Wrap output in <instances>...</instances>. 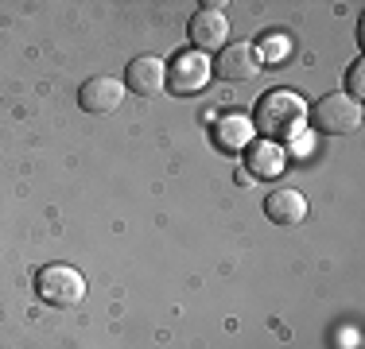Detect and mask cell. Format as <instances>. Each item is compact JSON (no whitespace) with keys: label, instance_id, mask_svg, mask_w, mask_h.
<instances>
[{"label":"cell","instance_id":"5b68a950","mask_svg":"<svg viewBox=\"0 0 365 349\" xmlns=\"http://www.w3.org/2000/svg\"><path fill=\"white\" fill-rule=\"evenodd\" d=\"M187 35L195 43V51H222L230 43V20H225L222 4H202L187 20Z\"/></svg>","mask_w":365,"mask_h":349},{"label":"cell","instance_id":"7c38bea8","mask_svg":"<svg viewBox=\"0 0 365 349\" xmlns=\"http://www.w3.org/2000/svg\"><path fill=\"white\" fill-rule=\"evenodd\" d=\"M257 55H260V63H284V58H292V35L288 31H268L264 39L257 43Z\"/></svg>","mask_w":365,"mask_h":349},{"label":"cell","instance_id":"4fadbf2b","mask_svg":"<svg viewBox=\"0 0 365 349\" xmlns=\"http://www.w3.org/2000/svg\"><path fill=\"white\" fill-rule=\"evenodd\" d=\"M346 98H354V101L365 98V63L361 58L350 66V74H346Z\"/></svg>","mask_w":365,"mask_h":349},{"label":"cell","instance_id":"9c48e42d","mask_svg":"<svg viewBox=\"0 0 365 349\" xmlns=\"http://www.w3.org/2000/svg\"><path fill=\"white\" fill-rule=\"evenodd\" d=\"M245 163H249L245 174L276 179V174H284V167H288V152H284V144H272V140H253L245 147Z\"/></svg>","mask_w":365,"mask_h":349},{"label":"cell","instance_id":"8fae6325","mask_svg":"<svg viewBox=\"0 0 365 349\" xmlns=\"http://www.w3.org/2000/svg\"><path fill=\"white\" fill-rule=\"evenodd\" d=\"M249 132H253V125L245 117H225V120H218V147L222 152H245Z\"/></svg>","mask_w":365,"mask_h":349},{"label":"cell","instance_id":"277c9868","mask_svg":"<svg viewBox=\"0 0 365 349\" xmlns=\"http://www.w3.org/2000/svg\"><path fill=\"white\" fill-rule=\"evenodd\" d=\"M210 63H206V55L202 51H179L175 58H171V66H168V90L171 93H179V98H187V93H198L206 82H210Z\"/></svg>","mask_w":365,"mask_h":349},{"label":"cell","instance_id":"3957f363","mask_svg":"<svg viewBox=\"0 0 365 349\" xmlns=\"http://www.w3.org/2000/svg\"><path fill=\"white\" fill-rule=\"evenodd\" d=\"M36 295L51 307H74L86 299V276L71 264H47L36 272Z\"/></svg>","mask_w":365,"mask_h":349},{"label":"cell","instance_id":"8992f818","mask_svg":"<svg viewBox=\"0 0 365 349\" xmlns=\"http://www.w3.org/2000/svg\"><path fill=\"white\" fill-rule=\"evenodd\" d=\"M260 66L264 63H260L253 43H225L218 51V66L210 70H218V78H225V82H249V78L260 74Z\"/></svg>","mask_w":365,"mask_h":349},{"label":"cell","instance_id":"30bf717a","mask_svg":"<svg viewBox=\"0 0 365 349\" xmlns=\"http://www.w3.org/2000/svg\"><path fill=\"white\" fill-rule=\"evenodd\" d=\"M264 214H268V222L272 225H299L303 217H307V198H303V190H292V187H284V190H272V194L264 198Z\"/></svg>","mask_w":365,"mask_h":349},{"label":"cell","instance_id":"6da1fadb","mask_svg":"<svg viewBox=\"0 0 365 349\" xmlns=\"http://www.w3.org/2000/svg\"><path fill=\"white\" fill-rule=\"evenodd\" d=\"M303 125H307V101L295 90H268L253 105V132H260V140L284 144L299 136Z\"/></svg>","mask_w":365,"mask_h":349},{"label":"cell","instance_id":"52a82bcc","mask_svg":"<svg viewBox=\"0 0 365 349\" xmlns=\"http://www.w3.org/2000/svg\"><path fill=\"white\" fill-rule=\"evenodd\" d=\"M168 82V66L155 55H136L133 63L125 66V90L136 93V98H155Z\"/></svg>","mask_w":365,"mask_h":349},{"label":"cell","instance_id":"ba28073f","mask_svg":"<svg viewBox=\"0 0 365 349\" xmlns=\"http://www.w3.org/2000/svg\"><path fill=\"white\" fill-rule=\"evenodd\" d=\"M125 101V82L113 74H93L90 82H82L78 90V105L86 113H113L117 105Z\"/></svg>","mask_w":365,"mask_h":349},{"label":"cell","instance_id":"7a4b0ae2","mask_svg":"<svg viewBox=\"0 0 365 349\" xmlns=\"http://www.w3.org/2000/svg\"><path fill=\"white\" fill-rule=\"evenodd\" d=\"M307 120L323 136H350L361 128V101L346 98V93H327L307 109Z\"/></svg>","mask_w":365,"mask_h":349}]
</instances>
